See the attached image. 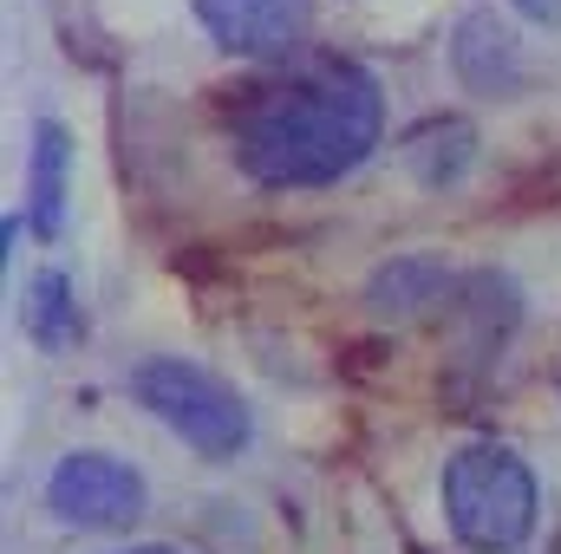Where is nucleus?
<instances>
[{
  "label": "nucleus",
  "instance_id": "2",
  "mask_svg": "<svg viewBox=\"0 0 561 554\" xmlns=\"http://www.w3.org/2000/svg\"><path fill=\"white\" fill-rule=\"evenodd\" d=\"M444 522L470 554H516L542 522L536 470L510 443H463L444 463Z\"/></svg>",
  "mask_w": 561,
  "mask_h": 554
},
{
  "label": "nucleus",
  "instance_id": "4",
  "mask_svg": "<svg viewBox=\"0 0 561 554\" xmlns=\"http://www.w3.org/2000/svg\"><path fill=\"white\" fill-rule=\"evenodd\" d=\"M39 496H46L53 522H66V529H131L150 509L144 476L125 457H112V450H66L46 470Z\"/></svg>",
  "mask_w": 561,
  "mask_h": 554
},
{
  "label": "nucleus",
  "instance_id": "1",
  "mask_svg": "<svg viewBox=\"0 0 561 554\" xmlns=\"http://www.w3.org/2000/svg\"><path fill=\"white\" fill-rule=\"evenodd\" d=\"M386 131L379 79L353 59H320L262 85L236 118V163L262 189H320L353 176Z\"/></svg>",
  "mask_w": 561,
  "mask_h": 554
},
{
  "label": "nucleus",
  "instance_id": "8",
  "mask_svg": "<svg viewBox=\"0 0 561 554\" xmlns=\"http://www.w3.org/2000/svg\"><path fill=\"white\" fill-rule=\"evenodd\" d=\"M66 176H72V131L59 118H39L26 143V222L39 235H59L66 222Z\"/></svg>",
  "mask_w": 561,
  "mask_h": 554
},
{
  "label": "nucleus",
  "instance_id": "10",
  "mask_svg": "<svg viewBox=\"0 0 561 554\" xmlns=\"http://www.w3.org/2000/svg\"><path fill=\"white\" fill-rule=\"evenodd\" d=\"M405 150H412V170H419L431 189H437V183H457L463 163H470V125H431V131H419V143H405Z\"/></svg>",
  "mask_w": 561,
  "mask_h": 554
},
{
  "label": "nucleus",
  "instance_id": "9",
  "mask_svg": "<svg viewBox=\"0 0 561 554\" xmlns=\"http://www.w3.org/2000/svg\"><path fill=\"white\" fill-rule=\"evenodd\" d=\"M20 320H26V339H33L39 353H66V346L85 333V313H79L72 275H66V268H39V275L26 280V307H20Z\"/></svg>",
  "mask_w": 561,
  "mask_h": 554
},
{
  "label": "nucleus",
  "instance_id": "7",
  "mask_svg": "<svg viewBox=\"0 0 561 554\" xmlns=\"http://www.w3.org/2000/svg\"><path fill=\"white\" fill-rule=\"evenodd\" d=\"M457 293V275L437 262V255H392L379 262L373 280H366V307L379 320H412V313H431L437 300Z\"/></svg>",
  "mask_w": 561,
  "mask_h": 554
},
{
  "label": "nucleus",
  "instance_id": "6",
  "mask_svg": "<svg viewBox=\"0 0 561 554\" xmlns=\"http://www.w3.org/2000/svg\"><path fill=\"white\" fill-rule=\"evenodd\" d=\"M190 13L236 59H287L313 33V0H190Z\"/></svg>",
  "mask_w": 561,
  "mask_h": 554
},
{
  "label": "nucleus",
  "instance_id": "12",
  "mask_svg": "<svg viewBox=\"0 0 561 554\" xmlns=\"http://www.w3.org/2000/svg\"><path fill=\"white\" fill-rule=\"evenodd\" d=\"M118 554H176L170 542H131V549H118Z\"/></svg>",
  "mask_w": 561,
  "mask_h": 554
},
{
  "label": "nucleus",
  "instance_id": "5",
  "mask_svg": "<svg viewBox=\"0 0 561 554\" xmlns=\"http://www.w3.org/2000/svg\"><path fill=\"white\" fill-rule=\"evenodd\" d=\"M450 72L470 99H516L529 85V53L496 7H463L450 26Z\"/></svg>",
  "mask_w": 561,
  "mask_h": 554
},
{
  "label": "nucleus",
  "instance_id": "11",
  "mask_svg": "<svg viewBox=\"0 0 561 554\" xmlns=\"http://www.w3.org/2000/svg\"><path fill=\"white\" fill-rule=\"evenodd\" d=\"M516 13H529L536 26H561V0H510Z\"/></svg>",
  "mask_w": 561,
  "mask_h": 554
},
{
  "label": "nucleus",
  "instance_id": "3",
  "mask_svg": "<svg viewBox=\"0 0 561 554\" xmlns=\"http://www.w3.org/2000/svg\"><path fill=\"white\" fill-rule=\"evenodd\" d=\"M131 392H138V405L176 443H190L196 457H209V463H229V457H242L249 443H255V412H249V399L222 379V372H209V366H196V359H176V353H157V359H144L138 372H131Z\"/></svg>",
  "mask_w": 561,
  "mask_h": 554
}]
</instances>
